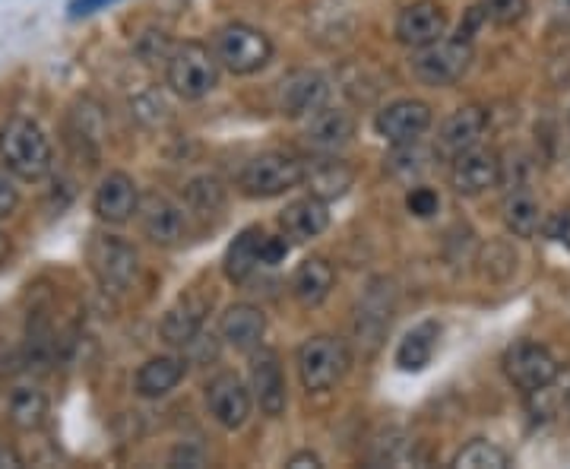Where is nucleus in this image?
<instances>
[{"label": "nucleus", "mask_w": 570, "mask_h": 469, "mask_svg": "<svg viewBox=\"0 0 570 469\" xmlns=\"http://www.w3.org/2000/svg\"><path fill=\"white\" fill-rule=\"evenodd\" d=\"M111 3H118V0H70V13H73V17H89V13H96V10L111 7Z\"/></svg>", "instance_id": "nucleus-37"}, {"label": "nucleus", "mask_w": 570, "mask_h": 469, "mask_svg": "<svg viewBox=\"0 0 570 469\" xmlns=\"http://www.w3.org/2000/svg\"><path fill=\"white\" fill-rule=\"evenodd\" d=\"M333 283H336V273L324 257H305L288 280V292L302 307H317L324 305L326 295L333 292Z\"/></svg>", "instance_id": "nucleus-22"}, {"label": "nucleus", "mask_w": 570, "mask_h": 469, "mask_svg": "<svg viewBox=\"0 0 570 469\" xmlns=\"http://www.w3.org/2000/svg\"><path fill=\"white\" fill-rule=\"evenodd\" d=\"M213 55L223 70L235 77H250L264 70L273 58V41L266 32L247 26V22H228L213 39Z\"/></svg>", "instance_id": "nucleus-2"}, {"label": "nucleus", "mask_w": 570, "mask_h": 469, "mask_svg": "<svg viewBox=\"0 0 570 469\" xmlns=\"http://www.w3.org/2000/svg\"><path fill=\"white\" fill-rule=\"evenodd\" d=\"M165 77L181 99L194 102V99L209 96L219 86V61L200 41H184L168 55Z\"/></svg>", "instance_id": "nucleus-3"}, {"label": "nucleus", "mask_w": 570, "mask_h": 469, "mask_svg": "<svg viewBox=\"0 0 570 469\" xmlns=\"http://www.w3.org/2000/svg\"><path fill=\"white\" fill-rule=\"evenodd\" d=\"M485 130H489V115H485V108H479V105L456 108L448 121H444V127H441L438 153L453 159V156H460L463 149L479 144V140L485 137Z\"/></svg>", "instance_id": "nucleus-17"}, {"label": "nucleus", "mask_w": 570, "mask_h": 469, "mask_svg": "<svg viewBox=\"0 0 570 469\" xmlns=\"http://www.w3.org/2000/svg\"><path fill=\"white\" fill-rule=\"evenodd\" d=\"M479 10L485 13V20L498 22V26H517L527 17L530 0H482Z\"/></svg>", "instance_id": "nucleus-33"}, {"label": "nucleus", "mask_w": 570, "mask_h": 469, "mask_svg": "<svg viewBox=\"0 0 570 469\" xmlns=\"http://www.w3.org/2000/svg\"><path fill=\"white\" fill-rule=\"evenodd\" d=\"M568 10H570V0H568Z\"/></svg>", "instance_id": "nucleus-43"}, {"label": "nucleus", "mask_w": 570, "mask_h": 469, "mask_svg": "<svg viewBox=\"0 0 570 469\" xmlns=\"http://www.w3.org/2000/svg\"><path fill=\"white\" fill-rule=\"evenodd\" d=\"M48 416V397L32 384H20L10 390V422L22 431H36L45 426Z\"/></svg>", "instance_id": "nucleus-28"}, {"label": "nucleus", "mask_w": 570, "mask_h": 469, "mask_svg": "<svg viewBox=\"0 0 570 469\" xmlns=\"http://www.w3.org/2000/svg\"><path fill=\"white\" fill-rule=\"evenodd\" d=\"M453 467L456 469H504L510 467V453L501 450L498 444L491 441H469L466 448L456 450L453 457Z\"/></svg>", "instance_id": "nucleus-30"}, {"label": "nucleus", "mask_w": 570, "mask_h": 469, "mask_svg": "<svg viewBox=\"0 0 570 469\" xmlns=\"http://www.w3.org/2000/svg\"><path fill=\"white\" fill-rule=\"evenodd\" d=\"M209 302H213V295L204 299L197 292H187L178 305L168 307L163 324H159V333H163L165 343L168 346H190L200 336V326H204V314Z\"/></svg>", "instance_id": "nucleus-18"}, {"label": "nucleus", "mask_w": 570, "mask_h": 469, "mask_svg": "<svg viewBox=\"0 0 570 469\" xmlns=\"http://www.w3.org/2000/svg\"><path fill=\"white\" fill-rule=\"evenodd\" d=\"M264 228H261V225H250V228H245V232L228 245L223 261L228 283H247V280L254 276V270L261 266V247H264Z\"/></svg>", "instance_id": "nucleus-25"}, {"label": "nucleus", "mask_w": 570, "mask_h": 469, "mask_svg": "<svg viewBox=\"0 0 570 469\" xmlns=\"http://www.w3.org/2000/svg\"><path fill=\"white\" fill-rule=\"evenodd\" d=\"M279 225H283L285 238L292 242H311L317 235H324L330 225V206L321 197L307 194L302 201H292L279 213Z\"/></svg>", "instance_id": "nucleus-20"}, {"label": "nucleus", "mask_w": 570, "mask_h": 469, "mask_svg": "<svg viewBox=\"0 0 570 469\" xmlns=\"http://www.w3.org/2000/svg\"><path fill=\"white\" fill-rule=\"evenodd\" d=\"M352 368V352L340 336H311L298 349V378L311 393L333 390Z\"/></svg>", "instance_id": "nucleus-4"}, {"label": "nucleus", "mask_w": 570, "mask_h": 469, "mask_svg": "<svg viewBox=\"0 0 570 469\" xmlns=\"http://www.w3.org/2000/svg\"><path fill=\"white\" fill-rule=\"evenodd\" d=\"M504 225L517 238H532L542 225V206L527 187L517 184V190L504 201Z\"/></svg>", "instance_id": "nucleus-26"}, {"label": "nucleus", "mask_w": 570, "mask_h": 469, "mask_svg": "<svg viewBox=\"0 0 570 469\" xmlns=\"http://www.w3.org/2000/svg\"><path fill=\"white\" fill-rule=\"evenodd\" d=\"M355 137V121L343 108H317L311 115L305 130L307 146H314L317 153H340L343 146L352 144Z\"/></svg>", "instance_id": "nucleus-19"}, {"label": "nucleus", "mask_w": 570, "mask_h": 469, "mask_svg": "<svg viewBox=\"0 0 570 469\" xmlns=\"http://www.w3.org/2000/svg\"><path fill=\"white\" fill-rule=\"evenodd\" d=\"M184 371H187V362L178 359V355H156V359H149L137 371L134 388H137L142 400H159V397L171 393V390L181 384Z\"/></svg>", "instance_id": "nucleus-24"}, {"label": "nucleus", "mask_w": 570, "mask_h": 469, "mask_svg": "<svg viewBox=\"0 0 570 469\" xmlns=\"http://www.w3.org/2000/svg\"><path fill=\"white\" fill-rule=\"evenodd\" d=\"M438 333H441V326L434 324V321H425L415 330H409L400 349H396V365L403 368V371H422L431 362V355H434Z\"/></svg>", "instance_id": "nucleus-27"}, {"label": "nucleus", "mask_w": 570, "mask_h": 469, "mask_svg": "<svg viewBox=\"0 0 570 469\" xmlns=\"http://www.w3.org/2000/svg\"><path fill=\"white\" fill-rule=\"evenodd\" d=\"M355 182L352 165L336 159V153H321L314 163H305V182L307 190L321 201H336L343 197L348 187Z\"/></svg>", "instance_id": "nucleus-21"}, {"label": "nucleus", "mask_w": 570, "mask_h": 469, "mask_svg": "<svg viewBox=\"0 0 570 469\" xmlns=\"http://www.w3.org/2000/svg\"><path fill=\"white\" fill-rule=\"evenodd\" d=\"M330 99V86L317 70H292L279 80L276 102L285 118H311Z\"/></svg>", "instance_id": "nucleus-12"}, {"label": "nucleus", "mask_w": 570, "mask_h": 469, "mask_svg": "<svg viewBox=\"0 0 570 469\" xmlns=\"http://www.w3.org/2000/svg\"><path fill=\"white\" fill-rule=\"evenodd\" d=\"M142 235L159 247L181 245L187 235V216L184 209L163 190H146L137 206Z\"/></svg>", "instance_id": "nucleus-10"}, {"label": "nucleus", "mask_w": 570, "mask_h": 469, "mask_svg": "<svg viewBox=\"0 0 570 469\" xmlns=\"http://www.w3.org/2000/svg\"><path fill=\"white\" fill-rule=\"evenodd\" d=\"M444 32H448V10L438 0H412L396 17V39L412 51L444 39Z\"/></svg>", "instance_id": "nucleus-13"}, {"label": "nucleus", "mask_w": 570, "mask_h": 469, "mask_svg": "<svg viewBox=\"0 0 570 469\" xmlns=\"http://www.w3.org/2000/svg\"><path fill=\"white\" fill-rule=\"evenodd\" d=\"M288 467L292 469H321V457L311 453V450H302V453H292L288 457Z\"/></svg>", "instance_id": "nucleus-39"}, {"label": "nucleus", "mask_w": 570, "mask_h": 469, "mask_svg": "<svg viewBox=\"0 0 570 469\" xmlns=\"http://www.w3.org/2000/svg\"><path fill=\"white\" fill-rule=\"evenodd\" d=\"M568 412H570V393H568Z\"/></svg>", "instance_id": "nucleus-42"}, {"label": "nucleus", "mask_w": 570, "mask_h": 469, "mask_svg": "<svg viewBox=\"0 0 570 469\" xmlns=\"http://www.w3.org/2000/svg\"><path fill=\"white\" fill-rule=\"evenodd\" d=\"M406 209L419 219H431L441 209V197L431 187H412L406 194Z\"/></svg>", "instance_id": "nucleus-34"}, {"label": "nucleus", "mask_w": 570, "mask_h": 469, "mask_svg": "<svg viewBox=\"0 0 570 469\" xmlns=\"http://www.w3.org/2000/svg\"><path fill=\"white\" fill-rule=\"evenodd\" d=\"M17 206H20V190H17L13 178L0 168V219L13 216V213H17Z\"/></svg>", "instance_id": "nucleus-35"}, {"label": "nucleus", "mask_w": 570, "mask_h": 469, "mask_svg": "<svg viewBox=\"0 0 570 469\" xmlns=\"http://www.w3.org/2000/svg\"><path fill=\"white\" fill-rule=\"evenodd\" d=\"M3 460H7V453H3V448H0V463H3Z\"/></svg>", "instance_id": "nucleus-41"}, {"label": "nucleus", "mask_w": 570, "mask_h": 469, "mask_svg": "<svg viewBox=\"0 0 570 469\" xmlns=\"http://www.w3.org/2000/svg\"><path fill=\"white\" fill-rule=\"evenodd\" d=\"M501 365H504V374H508L510 384L517 390H523V393H542L558 378L554 355L546 346L532 343V340L513 343L504 352Z\"/></svg>", "instance_id": "nucleus-8"}, {"label": "nucleus", "mask_w": 570, "mask_h": 469, "mask_svg": "<svg viewBox=\"0 0 570 469\" xmlns=\"http://www.w3.org/2000/svg\"><path fill=\"white\" fill-rule=\"evenodd\" d=\"M390 326V305L387 295L371 289L365 299V305L358 307V333L371 336V343H377V336Z\"/></svg>", "instance_id": "nucleus-31"}, {"label": "nucleus", "mask_w": 570, "mask_h": 469, "mask_svg": "<svg viewBox=\"0 0 570 469\" xmlns=\"http://www.w3.org/2000/svg\"><path fill=\"white\" fill-rule=\"evenodd\" d=\"M0 156L22 182H41L51 172V144L32 118H10L0 127Z\"/></svg>", "instance_id": "nucleus-1"}, {"label": "nucleus", "mask_w": 570, "mask_h": 469, "mask_svg": "<svg viewBox=\"0 0 570 469\" xmlns=\"http://www.w3.org/2000/svg\"><path fill=\"white\" fill-rule=\"evenodd\" d=\"M187 204L194 206L200 216L219 213L225 204V190H223V184H219V178L204 175V178H197V182L187 184Z\"/></svg>", "instance_id": "nucleus-32"}, {"label": "nucleus", "mask_w": 570, "mask_h": 469, "mask_svg": "<svg viewBox=\"0 0 570 469\" xmlns=\"http://www.w3.org/2000/svg\"><path fill=\"white\" fill-rule=\"evenodd\" d=\"M206 409L223 429L235 431L247 422L254 409V397L235 371H223L206 384Z\"/></svg>", "instance_id": "nucleus-11"}, {"label": "nucleus", "mask_w": 570, "mask_h": 469, "mask_svg": "<svg viewBox=\"0 0 570 469\" xmlns=\"http://www.w3.org/2000/svg\"><path fill=\"white\" fill-rule=\"evenodd\" d=\"M137 206H140V190L127 172H108L92 197V213L108 225L127 223L130 216H137Z\"/></svg>", "instance_id": "nucleus-15"}, {"label": "nucleus", "mask_w": 570, "mask_h": 469, "mask_svg": "<svg viewBox=\"0 0 570 469\" xmlns=\"http://www.w3.org/2000/svg\"><path fill=\"white\" fill-rule=\"evenodd\" d=\"M517 264H520V257H517L510 242H489L479 254V270L491 283H508L510 276L517 273Z\"/></svg>", "instance_id": "nucleus-29"}, {"label": "nucleus", "mask_w": 570, "mask_h": 469, "mask_svg": "<svg viewBox=\"0 0 570 469\" xmlns=\"http://www.w3.org/2000/svg\"><path fill=\"white\" fill-rule=\"evenodd\" d=\"M250 397L261 403L264 416H283L285 412V374L279 365V355L273 349H254L250 359Z\"/></svg>", "instance_id": "nucleus-16"}, {"label": "nucleus", "mask_w": 570, "mask_h": 469, "mask_svg": "<svg viewBox=\"0 0 570 469\" xmlns=\"http://www.w3.org/2000/svg\"><path fill=\"white\" fill-rule=\"evenodd\" d=\"M219 333L232 349L254 352L266 333V314L257 305H232L219 321Z\"/></svg>", "instance_id": "nucleus-23"}, {"label": "nucleus", "mask_w": 570, "mask_h": 469, "mask_svg": "<svg viewBox=\"0 0 570 469\" xmlns=\"http://www.w3.org/2000/svg\"><path fill=\"white\" fill-rule=\"evenodd\" d=\"M7 254H10V242H7V235L0 232V264L7 261Z\"/></svg>", "instance_id": "nucleus-40"}, {"label": "nucleus", "mask_w": 570, "mask_h": 469, "mask_svg": "<svg viewBox=\"0 0 570 469\" xmlns=\"http://www.w3.org/2000/svg\"><path fill=\"white\" fill-rule=\"evenodd\" d=\"M89 266L108 292H124L134 286V280L140 273V254L118 235H92Z\"/></svg>", "instance_id": "nucleus-7"}, {"label": "nucleus", "mask_w": 570, "mask_h": 469, "mask_svg": "<svg viewBox=\"0 0 570 469\" xmlns=\"http://www.w3.org/2000/svg\"><path fill=\"white\" fill-rule=\"evenodd\" d=\"M504 178V163L494 149L469 146L460 156L450 159V187L463 197H479Z\"/></svg>", "instance_id": "nucleus-9"}, {"label": "nucleus", "mask_w": 570, "mask_h": 469, "mask_svg": "<svg viewBox=\"0 0 570 469\" xmlns=\"http://www.w3.org/2000/svg\"><path fill=\"white\" fill-rule=\"evenodd\" d=\"M305 182V163L288 153H261L242 168L238 187L254 201L283 197L285 190Z\"/></svg>", "instance_id": "nucleus-5"}, {"label": "nucleus", "mask_w": 570, "mask_h": 469, "mask_svg": "<svg viewBox=\"0 0 570 469\" xmlns=\"http://www.w3.org/2000/svg\"><path fill=\"white\" fill-rule=\"evenodd\" d=\"M551 235H554L561 245L570 247V209L568 213H558V216H554V223H551Z\"/></svg>", "instance_id": "nucleus-38"}, {"label": "nucleus", "mask_w": 570, "mask_h": 469, "mask_svg": "<svg viewBox=\"0 0 570 469\" xmlns=\"http://www.w3.org/2000/svg\"><path fill=\"white\" fill-rule=\"evenodd\" d=\"M568 124H570V115H568Z\"/></svg>", "instance_id": "nucleus-44"}, {"label": "nucleus", "mask_w": 570, "mask_h": 469, "mask_svg": "<svg viewBox=\"0 0 570 469\" xmlns=\"http://www.w3.org/2000/svg\"><path fill=\"white\" fill-rule=\"evenodd\" d=\"M431 108L419 99H400L377 115V134L393 146H412L431 127Z\"/></svg>", "instance_id": "nucleus-14"}, {"label": "nucleus", "mask_w": 570, "mask_h": 469, "mask_svg": "<svg viewBox=\"0 0 570 469\" xmlns=\"http://www.w3.org/2000/svg\"><path fill=\"white\" fill-rule=\"evenodd\" d=\"M472 63V48L469 39H438L415 48L412 55V74L428 86H453Z\"/></svg>", "instance_id": "nucleus-6"}, {"label": "nucleus", "mask_w": 570, "mask_h": 469, "mask_svg": "<svg viewBox=\"0 0 570 469\" xmlns=\"http://www.w3.org/2000/svg\"><path fill=\"white\" fill-rule=\"evenodd\" d=\"M285 254H288V242H285V238H273V235H266L264 247H261V264L266 266L279 264Z\"/></svg>", "instance_id": "nucleus-36"}]
</instances>
